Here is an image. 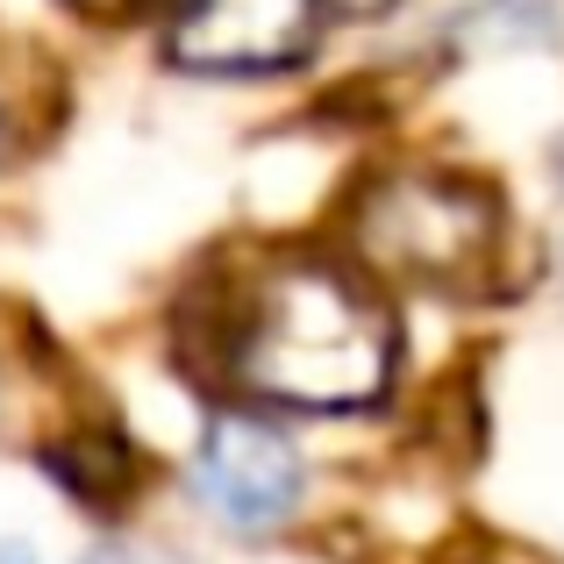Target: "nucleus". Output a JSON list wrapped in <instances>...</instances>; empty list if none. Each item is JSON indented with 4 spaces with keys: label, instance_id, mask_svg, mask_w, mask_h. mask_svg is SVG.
Here are the masks:
<instances>
[{
    "label": "nucleus",
    "instance_id": "nucleus-1",
    "mask_svg": "<svg viewBox=\"0 0 564 564\" xmlns=\"http://www.w3.org/2000/svg\"><path fill=\"white\" fill-rule=\"evenodd\" d=\"M221 365L236 393L264 408L350 414L393 386V322L358 272L293 258L250 279L221 336Z\"/></svg>",
    "mask_w": 564,
    "mask_h": 564
},
{
    "label": "nucleus",
    "instance_id": "nucleus-2",
    "mask_svg": "<svg viewBox=\"0 0 564 564\" xmlns=\"http://www.w3.org/2000/svg\"><path fill=\"white\" fill-rule=\"evenodd\" d=\"M358 258L429 293H486L500 272V200L465 172H386L350 207Z\"/></svg>",
    "mask_w": 564,
    "mask_h": 564
},
{
    "label": "nucleus",
    "instance_id": "nucleus-3",
    "mask_svg": "<svg viewBox=\"0 0 564 564\" xmlns=\"http://www.w3.org/2000/svg\"><path fill=\"white\" fill-rule=\"evenodd\" d=\"M307 494V465L286 429L258 414H215L193 451V500L215 514L229 536H272L293 522Z\"/></svg>",
    "mask_w": 564,
    "mask_h": 564
},
{
    "label": "nucleus",
    "instance_id": "nucleus-4",
    "mask_svg": "<svg viewBox=\"0 0 564 564\" xmlns=\"http://www.w3.org/2000/svg\"><path fill=\"white\" fill-rule=\"evenodd\" d=\"M322 0H172L165 57L200 79H264L315 51Z\"/></svg>",
    "mask_w": 564,
    "mask_h": 564
},
{
    "label": "nucleus",
    "instance_id": "nucleus-5",
    "mask_svg": "<svg viewBox=\"0 0 564 564\" xmlns=\"http://www.w3.org/2000/svg\"><path fill=\"white\" fill-rule=\"evenodd\" d=\"M457 51L500 57V51H551L564 43V0H479L457 14Z\"/></svg>",
    "mask_w": 564,
    "mask_h": 564
},
{
    "label": "nucleus",
    "instance_id": "nucleus-6",
    "mask_svg": "<svg viewBox=\"0 0 564 564\" xmlns=\"http://www.w3.org/2000/svg\"><path fill=\"white\" fill-rule=\"evenodd\" d=\"M43 465H51V479L65 486L79 508H115V500H129V479H137L129 443L115 436V429H79V436L51 443Z\"/></svg>",
    "mask_w": 564,
    "mask_h": 564
},
{
    "label": "nucleus",
    "instance_id": "nucleus-7",
    "mask_svg": "<svg viewBox=\"0 0 564 564\" xmlns=\"http://www.w3.org/2000/svg\"><path fill=\"white\" fill-rule=\"evenodd\" d=\"M79 564H186V557L158 551V543H100V551H86Z\"/></svg>",
    "mask_w": 564,
    "mask_h": 564
},
{
    "label": "nucleus",
    "instance_id": "nucleus-8",
    "mask_svg": "<svg viewBox=\"0 0 564 564\" xmlns=\"http://www.w3.org/2000/svg\"><path fill=\"white\" fill-rule=\"evenodd\" d=\"M65 8H79V14H94V22H115V14H137L143 0H65Z\"/></svg>",
    "mask_w": 564,
    "mask_h": 564
},
{
    "label": "nucleus",
    "instance_id": "nucleus-9",
    "mask_svg": "<svg viewBox=\"0 0 564 564\" xmlns=\"http://www.w3.org/2000/svg\"><path fill=\"white\" fill-rule=\"evenodd\" d=\"M386 8H393V0H322V14H358V22H372Z\"/></svg>",
    "mask_w": 564,
    "mask_h": 564
},
{
    "label": "nucleus",
    "instance_id": "nucleus-10",
    "mask_svg": "<svg viewBox=\"0 0 564 564\" xmlns=\"http://www.w3.org/2000/svg\"><path fill=\"white\" fill-rule=\"evenodd\" d=\"M0 564H36V551L29 543H0Z\"/></svg>",
    "mask_w": 564,
    "mask_h": 564
}]
</instances>
